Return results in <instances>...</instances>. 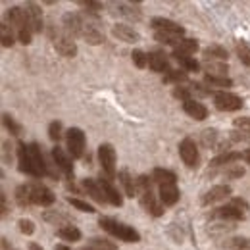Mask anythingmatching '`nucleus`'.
<instances>
[{
	"instance_id": "2eb2a0df",
	"label": "nucleus",
	"mask_w": 250,
	"mask_h": 250,
	"mask_svg": "<svg viewBox=\"0 0 250 250\" xmlns=\"http://www.w3.org/2000/svg\"><path fill=\"white\" fill-rule=\"evenodd\" d=\"M100 187L104 190V196H106V200L112 204V206H122L124 204V198H122V194H120V190L112 185V179H108L106 175L102 177L100 175Z\"/></svg>"
},
{
	"instance_id": "ea45409f",
	"label": "nucleus",
	"mask_w": 250,
	"mask_h": 250,
	"mask_svg": "<svg viewBox=\"0 0 250 250\" xmlns=\"http://www.w3.org/2000/svg\"><path fill=\"white\" fill-rule=\"evenodd\" d=\"M173 96L175 98H179V100H183V102H188V100H192V96H194V91H192V87L190 85H177V87H173Z\"/></svg>"
},
{
	"instance_id": "8fccbe9b",
	"label": "nucleus",
	"mask_w": 250,
	"mask_h": 250,
	"mask_svg": "<svg viewBox=\"0 0 250 250\" xmlns=\"http://www.w3.org/2000/svg\"><path fill=\"white\" fill-rule=\"evenodd\" d=\"M91 247L93 249H100V250H116V245L114 243H108L106 239H91Z\"/></svg>"
},
{
	"instance_id": "9d476101",
	"label": "nucleus",
	"mask_w": 250,
	"mask_h": 250,
	"mask_svg": "<svg viewBox=\"0 0 250 250\" xmlns=\"http://www.w3.org/2000/svg\"><path fill=\"white\" fill-rule=\"evenodd\" d=\"M31 187V200L33 204H39V206H50L54 204V194L52 190L41 183H29Z\"/></svg>"
},
{
	"instance_id": "f3484780",
	"label": "nucleus",
	"mask_w": 250,
	"mask_h": 250,
	"mask_svg": "<svg viewBox=\"0 0 250 250\" xmlns=\"http://www.w3.org/2000/svg\"><path fill=\"white\" fill-rule=\"evenodd\" d=\"M150 25H152L154 31L175 33V35H181V37L185 35V29H183L179 23H175L173 20H167V18H152Z\"/></svg>"
},
{
	"instance_id": "a211bd4d",
	"label": "nucleus",
	"mask_w": 250,
	"mask_h": 250,
	"mask_svg": "<svg viewBox=\"0 0 250 250\" xmlns=\"http://www.w3.org/2000/svg\"><path fill=\"white\" fill-rule=\"evenodd\" d=\"M25 14H27V21H29L31 31L33 33L42 31V14H41L39 4H35V2H27V4H25Z\"/></svg>"
},
{
	"instance_id": "a18cd8bd",
	"label": "nucleus",
	"mask_w": 250,
	"mask_h": 250,
	"mask_svg": "<svg viewBox=\"0 0 250 250\" xmlns=\"http://www.w3.org/2000/svg\"><path fill=\"white\" fill-rule=\"evenodd\" d=\"M131 60L139 69H145L148 65V54H145L143 50H133L131 52Z\"/></svg>"
},
{
	"instance_id": "5fc2aeb1",
	"label": "nucleus",
	"mask_w": 250,
	"mask_h": 250,
	"mask_svg": "<svg viewBox=\"0 0 250 250\" xmlns=\"http://www.w3.org/2000/svg\"><path fill=\"white\" fill-rule=\"evenodd\" d=\"M0 208H2V218H6L8 206H6V194H4V192H0Z\"/></svg>"
},
{
	"instance_id": "cd10ccee",
	"label": "nucleus",
	"mask_w": 250,
	"mask_h": 250,
	"mask_svg": "<svg viewBox=\"0 0 250 250\" xmlns=\"http://www.w3.org/2000/svg\"><path fill=\"white\" fill-rule=\"evenodd\" d=\"M206 75H212V77H227V62H204L202 63Z\"/></svg>"
},
{
	"instance_id": "bf43d9fd",
	"label": "nucleus",
	"mask_w": 250,
	"mask_h": 250,
	"mask_svg": "<svg viewBox=\"0 0 250 250\" xmlns=\"http://www.w3.org/2000/svg\"><path fill=\"white\" fill-rule=\"evenodd\" d=\"M54 250H69V249H67L65 245H58V247H56V249H54Z\"/></svg>"
},
{
	"instance_id": "603ef678",
	"label": "nucleus",
	"mask_w": 250,
	"mask_h": 250,
	"mask_svg": "<svg viewBox=\"0 0 250 250\" xmlns=\"http://www.w3.org/2000/svg\"><path fill=\"white\" fill-rule=\"evenodd\" d=\"M233 125H235L237 129H241L243 133L250 135V116H245V118H235Z\"/></svg>"
},
{
	"instance_id": "20e7f679",
	"label": "nucleus",
	"mask_w": 250,
	"mask_h": 250,
	"mask_svg": "<svg viewBox=\"0 0 250 250\" xmlns=\"http://www.w3.org/2000/svg\"><path fill=\"white\" fill-rule=\"evenodd\" d=\"M249 210V202L245 198H231L229 204L216 208L210 218L214 219H229V221H241L245 218V212Z\"/></svg>"
},
{
	"instance_id": "f257e3e1",
	"label": "nucleus",
	"mask_w": 250,
	"mask_h": 250,
	"mask_svg": "<svg viewBox=\"0 0 250 250\" xmlns=\"http://www.w3.org/2000/svg\"><path fill=\"white\" fill-rule=\"evenodd\" d=\"M152 177H146V175H139L137 177V196L141 200V204L145 206V210L154 216V218H160L164 214V204L160 202L152 190Z\"/></svg>"
},
{
	"instance_id": "3c124183",
	"label": "nucleus",
	"mask_w": 250,
	"mask_h": 250,
	"mask_svg": "<svg viewBox=\"0 0 250 250\" xmlns=\"http://www.w3.org/2000/svg\"><path fill=\"white\" fill-rule=\"evenodd\" d=\"M18 225H20V231H21L23 235H33V233H35V223H33L31 219L21 218L18 221Z\"/></svg>"
},
{
	"instance_id": "aec40b11",
	"label": "nucleus",
	"mask_w": 250,
	"mask_h": 250,
	"mask_svg": "<svg viewBox=\"0 0 250 250\" xmlns=\"http://www.w3.org/2000/svg\"><path fill=\"white\" fill-rule=\"evenodd\" d=\"M54 48L63 58H73L77 56V44L69 37H56L54 39Z\"/></svg>"
},
{
	"instance_id": "473e14b6",
	"label": "nucleus",
	"mask_w": 250,
	"mask_h": 250,
	"mask_svg": "<svg viewBox=\"0 0 250 250\" xmlns=\"http://www.w3.org/2000/svg\"><path fill=\"white\" fill-rule=\"evenodd\" d=\"M16 202H18L21 208L31 206L33 200H31V187H29V185H20V187L16 188Z\"/></svg>"
},
{
	"instance_id": "e433bc0d",
	"label": "nucleus",
	"mask_w": 250,
	"mask_h": 250,
	"mask_svg": "<svg viewBox=\"0 0 250 250\" xmlns=\"http://www.w3.org/2000/svg\"><path fill=\"white\" fill-rule=\"evenodd\" d=\"M83 39H85L89 44H100V42H104V37H102V33L98 31L94 25H91V23H87V25H85Z\"/></svg>"
},
{
	"instance_id": "ddd939ff",
	"label": "nucleus",
	"mask_w": 250,
	"mask_h": 250,
	"mask_svg": "<svg viewBox=\"0 0 250 250\" xmlns=\"http://www.w3.org/2000/svg\"><path fill=\"white\" fill-rule=\"evenodd\" d=\"M148 67L156 73H169L171 67H169V58L167 54H164L162 50H154V52H148Z\"/></svg>"
},
{
	"instance_id": "393cba45",
	"label": "nucleus",
	"mask_w": 250,
	"mask_h": 250,
	"mask_svg": "<svg viewBox=\"0 0 250 250\" xmlns=\"http://www.w3.org/2000/svg\"><path fill=\"white\" fill-rule=\"evenodd\" d=\"M29 148H31V156H33V162H35V167L39 169L41 177H44V175H52V171L48 169V164L44 162V156H42L41 146H39L37 143H31Z\"/></svg>"
},
{
	"instance_id": "5701e85b",
	"label": "nucleus",
	"mask_w": 250,
	"mask_h": 250,
	"mask_svg": "<svg viewBox=\"0 0 250 250\" xmlns=\"http://www.w3.org/2000/svg\"><path fill=\"white\" fill-rule=\"evenodd\" d=\"M198 50V41L194 39H183L171 52L173 58H185V56H192Z\"/></svg>"
},
{
	"instance_id": "79ce46f5",
	"label": "nucleus",
	"mask_w": 250,
	"mask_h": 250,
	"mask_svg": "<svg viewBox=\"0 0 250 250\" xmlns=\"http://www.w3.org/2000/svg\"><path fill=\"white\" fill-rule=\"evenodd\" d=\"M216 141H218V131L216 129H206L202 131V145L208 148H216Z\"/></svg>"
},
{
	"instance_id": "4468645a",
	"label": "nucleus",
	"mask_w": 250,
	"mask_h": 250,
	"mask_svg": "<svg viewBox=\"0 0 250 250\" xmlns=\"http://www.w3.org/2000/svg\"><path fill=\"white\" fill-rule=\"evenodd\" d=\"M112 35H114L118 41H124V42H129V44L141 42V35L135 31L133 27L124 25V23H116V25L112 27Z\"/></svg>"
},
{
	"instance_id": "423d86ee",
	"label": "nucleus",
	"mask_w": 250,
	"mask_h": 250,
	"mask_svg": "<svg viewBox=\"0 0 250 250\" xmlns=\"http://www.w3.org/2000/svg\"><path fill=\"white\" fill-rule=\"evenodd\" d=\"M116 150L112 145L108 143H102L98 146V162H100V167L104 171V175L108 179H114L116 177Z\"/></svg>"
},
{
	"instance_id": "6e6552de",
	"label": "nucleus",
	"mask_w": 250,
	"mask_h": 250,
	"mask_svg": "<svg viewBox=\"0 0 250 250\" xmlns=\"http://www.w3.org/2000/svg\"><path fill=\"white\" fill-rule=\"evenodd\" d=\"M214 104L221 112H237V110L243 108V98L237 96L235 93L221 91V93L214 94Z\"/></svg>"
},
{
	"instance_id": "a19ab883",
	"label": "nucleus",
	"mask_w": 250,
	"mask_h": 250,
	"mask_svg": "<svg viewBox=\"0 0 250 250\" xmlns=\"http://www.w3.org/2000/svg\"><path fill=\"white\" fill-rule=\"evenodd\" d=\"M2 124L10 131V135H14V137H18V135L21 133V125L18 124L10 114H4V116H2Z\"/></svg>"
},
{
	"instance_id": "0eeeda50",
	"label": "nucleus",
	"mask_w": 250,
	"mask_h": 250,
	"mask_svg": "<svg viewBox=\"0 0 250 250\" xmlns=\"http://www.w3.org/2000/svg\"><path fill=\"white\" fill-rule=\"evenodd\" d=\"M18 164H20L18 167H20L21 173H27L31 177H41V173H39V169L35 167V162H33L31 148L23 141L18 143Z\"/></svg>"
},
{
	"instance_id": "1a4fd4ad",
	"label": "nucleus",
	"mask_w": 250,
	"mask_h": 250,
	"mask_svg": "<svg viewBox=\"0 0 250 250\" xmlns=\"http://www.w3.org/2000/svg\"><path fill=\"white\" fill-rule=\"evenodd\" d=\"M179 156L183 160V164L187 167H196L198 162H200V156H198V146L192 139H183L179 143Z\"/></svg>"
},
{
	"instance_id": "37998d69",
	"label": "nucleus",
	"mask_w": 250,
	"mask_h": 250,
	"mask_svg": "<svg viewBox=\"0 0 250 250\" xmlns=\"http://www.w3.org/2000/svg\"><path fill=\"white\" fill-rule=\"evenodd\" d=\"M65 200H67V204H71L73 208H77V210H81V212H87V214H94V212H96L93 206H91V204H87L85 200H79V198H71V196H67Z\"/></svg>"
},
{
	"instance_id": "c85d7f7f",
	"label": "nucleus",
	"mask_w": 250,
	"mask_h": 250,
	"mask_svg": "<svg viewBox=\"0 0 250 250\" xmlns=\"http://www.w3.org/2000/svg\"><path fill=\"white\" fill-rule=\"evenodd\" d=\"M56 235L62 239V241H67V243H77L81 241V231L75 227V225H63L56 231Z\"/></svg>"
},
{
	"instance_id": "7ed1b4c3",
	"label": "nucleus",
	"mask_w": 250,
	"mask_h": 250,
	"mask_svg": "<svg viewBox=\"0 0 250 250\" xmlns=\"http://www.w3.org/2000/svg\"><path fill=\"white\" fill-rule=\"evenodd\" d=\"M6 20L10 23V27H14L18 33V41L21 44H31V27H29V21H27V14L25 10L18 8V6H12L8 12H6Z\"/></svg>"
},
{
	"instance_id": "6ab92c4d",
	"label": "nucleus",
	"mask_w": 250,
	"mask_h": 250,
	"mask_svg": "<svg viewBox=\"0 0 250 250\" xmlns=\"http://www.w3.org/2000/svg\"><path fill=\"white\" fill-rule=\"evenodd\" d=\"M160 187V202L164 206H175L179 200V188L177 183H166V185H158Z\"/></svg>"
},
{
	"instance_id": "864d4df0",
	"label": "nucleus",
	"mask_w": 250,
	"mask_h": 250,
	"mask_svg": "<svg viewBox=\"0 0 250 250\" xmlns=\"http://www.w3.org/2000/svg\"><path fill=\"white\" fill-rule=\"evenodd\" d=\"M44 219L50 221V223H56V225H58V221H67V218L62 216V214H50V212L44 214Z\"/></svg>"
},
{
	"instance_id": "4c0bfd02",
	"label": "nucleus",
	"mask_w": 250,
	"mask_h": 250,
	"mask_svg": "<svg viewBox=\"0 0 250 250\" xmlns=\"http://www.w3.org/2000/svg\"><path fill=\"white\" fill-rule=\"evenodd\" d=\"M187 79H188V73L185 69H171L169 73L164 75V83H175V87L181 85V83H185Z\"/></svg>"
},
{
	"instance_id": "dca6fc26",
	"label": "nucleus",
	"mask_w": 250,
	"mask_h": 250,
	"mask_svg": "<svg viewBox=\"0 0 250 250\" xmlns=\"http://www.w3.org/2000/svg\"><path fill=\"white\" fill-rule=\"evenodd\" d=\"M62 21L67 33H71V35H75V37H83V31H85V25H87V23L83 21V18H81L79 14H65Z\"/></svg>"
},
{
	"instance_id": "39448f33",
	"label": "nucleus",
	"mask_w": 250,
	"mask_h": 250,
	"mask_svg": "<svg viewBox=\"0 0 250 250\" xmlns=\"http://www.w3.org/2000/svg\"><path fill=\"white\" fill-rule=\"evenodd\" d=\"M65 143H67V152L73 158H83L87 137L79 127H69L65 131Z\"/></svg>"
},
{
	"instance_id": "4be33fe9",
	"label": "nucleus",
	"mask_w": 250,
	"mask_h": 250,
	"mask_svg": "<svg viewBox=\"0 0 250 250\" xmlns=\"http://www.w3.org/2000/svg\"><path fill=\"white\" fill-rule=\"evenodd\" d=\"M83 188L87 190V194L93 198L94 202H98V204H106V202H108L106 196H104V190L100 187V183H96L91 177H85V179H83Z\"/></svg>"
},
{
	"instance_id": "412c9836",
	"label": "nucleus",
	"mask_w": 250,
	"mask_h": 250,
	"mask_svg": "<svg viewBox=\"0 0 250 250\" xmlns=\"http://www.w3.org/2000/svg\"><path fill=\"white\" fill-rule=\"evenodd\" d=\"M183 110H185L187 116H190V118L196 120V122H204V120L208 118V108H206L202 102H196V100L183 102Z\"/></svg>"
},
{
	"instance_id": "c9c22d12",
	"label": "nucleus",
	"mask_w": 250,
	"mask_h": 250,
	"mask_svg": "<svg viewBox=\"0 0 250 250\" xmlns=\"http://www.w3.org/2000/svg\"><path fill=\"white\" fill-rule=\"evenodd\" d=\"M223 247L227 250H250V239L249 237H233V239H227Z\"/></svg>"
},
{
	"instance_id": "052dcab7",
	"label": "nucleus",
	"mask_w": 250,
	"mask_h": 250,
	"mask_svg": "<svg viewBox=\"0 0 250 250\" xmlns=\"http://www.w3.org/2000/svg\"><path fill=\"white\" fill-rule=\"evenodd\" d=\"M81 250H100V249H93V247H89V249H81Z\"/></svg>"
},
{
	"instance_id": "de8ad7c7",
	"label": "nucleus",
	"mask_w": 250,
	"mask_h": 250,
	"mask_svg": "<svg viewBox=\"0 0 250 250\" xmlns=\"http://www.w3.org/2000/svg\"><path fill=\"white\" fill-rule=\"evenodd\" d=\"M48 137H50V141H54L58 145V141L62 139V122H52L48 125Z\"/></svg>"
},
{
	"instance_id": "bb28decb",
	"label": "nucleus",
	"mask_w": 250,
	"mask_h": 250,
	"mask_svg": "<svg viewBox=\"0 0 250 250\" xmlns=\"http://www.w3.org/2000/svg\"><path fill=\"white\" fill-rule=\"evenodd\" d=\"M118 179H120V183L124 185L125 194H127L129 198L137 196V179H133V177L129 175V171H127V169H122V171L118 173Z\"/></svg>"
},
{
	"instance_id": "b1692460",
	"label": "nucleus",
	"mask_w": 250,
	"mask_h": 250,
	"mask_svg": "<svg viewBox=\"0 0 250 250\" xmlns=\"http://www.w3.org/2000/svg\"><path fill=\"white\" fill-rule=\"evenodd\" d=\"M202 54H204V62H227V58H229L227 50L223 46H219V44L206 46L202 50Z\"/></svg>"
},
{
	"instance_id": "7c9ffc66",
	"label": "nucleus",
	"mask_w": 250,
	"mask_h": 250,
	"mask_svg": "<svg viewBox=\"0 0 250 250\" xmlns=\"http://www.w3.org/2000/svg\"><path fill=\"white\" fill-rule=\"evenodd\" d=\"M114 6L118 8V14H120V16H125V18L135 20V21L141 20V10H139L137 6L127 4V2H118V4H114Z\"/></svg>"
},
{
	"instance_id": "c03bdc74",
	"label": "nucleus",
	"mask_w": 250,
	"mask_h": 250,
	"mask_svg": "<svg viewBox=\"0 0 250 250\" xmlns=\"http://www.w3.org/2000/svg\"><path fill=\"white\" fill-rule=\"evenodd\" d=\"M223 175H225L227 179H241V177L245 175V167H241V166H237V164H231V166L225 167Z\"/></svg>"
},
{
	"instance_id": "f704fd0d",
	"label": "nucleus",
	"mask_w": 250,
	"mask_h": 250,
	"mask_svg": "<svg viewBox=\"0 0 250 250\" xmlns=\"http://www.w3.org/2000/svg\"><path fill=\"white\" fill-rule=\"evenodd\" d=\"M154 41L162 42V44H173V48H175L183 39H181V35H175V33L154 31Z\"/></svg>"
},
{
	"instance_id": "2f4dec72",
	"label": "nucleus",
	"mask_w": 250,
	"mask_h": 250,
	"mask_svg": "<svg viewBox=\"0 0 250 250\" xmlns=\"http://www.w3.org/2000/svg\"><path fill=\"white\" fill-rule=\"evenodd\" d=\"M243 158V152H223V154H219L216 156L212 162H210V166L212 167H221V166H231L233 162H237V160H241Z\"/></svg>"
},
{
	"instance_id": "f03ea898",
	"label": "nucleus",
	"mask_w": 250,
	"mask_h": 250,
	"mask_svg": "<svg viewBox=\"0 0 250 250\" xmlns=\"http://www.w3.org/2000/svg\"><path fill=\"white\" fill-rule=\"evenodd\" d=\"M98 225L106 233H110L112 237H116V239H120L124 243H141V233L135 227L125 225L122 221H116V219L112 218H100L98 219Z\"/></svg>"
},
{
	"instance_id": "72a5a7b5",
	"label": "nucleus",
	"mask_w": 250,
	"mask_h": 250,
	"mask_svg": "<svg viewBox=\"0 0 250 250\" xmlns=\"http://www.w3.org/2000/svg\"><path fill=\"white\" fill-rule=\"evenodd\" d=\"M235 52H237V56H239V60L241 63H245L247 67H250V46L247 41H237L235 42Z\"/></svg>"
},
{
	"instance_id": "4d7b16f0",
	"label": "nucleus",
	"mask_w": 250,
	"mask_h": 250,
	"mask_svg": "<svg viewBox=\"0 0 250 250\" xmlns=\"http://www.w3.org/2000/svg\"><path fill=\"white\" fill-rule=\"evenodd\" d=\"M2 250H14L10 245H8V241H6V239H2Z\"/></svg>"
},
{
	"instance_id": "a878e982",
	"label": "nucleus",
	"mask_w": 250,
	"mask_h": 250,
	"mask_svg": "<svg viewBox=\"0 0 250 250\" xmlns=\"http://www.w3.org/2000/svg\"><path fill=\"white\" fill-rule=\"evenodd\" d=\"M204 85H206L210 91L218 89V93H221V91H227L229 87H233V81H231L229 77H212V75H204Z\"/></svg>"
},
{
	"instance_id": "9b49d317",
	"label": "nucleus",
	"mask_w": 250,
	"mask_h": 250,
	"mask_svg": "<svg viewBox=\"0 0 250 250\" xmlns=\"http://www.w3.org/2000/svg\"><path fill=\"white\" fill-rule=\"evenodd\" d=\"M225 198H231V187L229 185H216L212 187L200 200L202 206H210V204H216V202H221Z\"/></svg>"
},
{
	"instance_id": "09e8293b",
	"label": "nucleus",
	"mask_w": 250,
	"mask_h": 250,
	"mask_svg": "<svg viewBox=\"0 0 250 250\" xmlns=\"http://www.w3.org/2000/svg\"><path fill=\"white\" fill-rule=\"evenodd\" d=\"M79 6H83L85 12H89L91 16H98V12L102 10V4L94 0H79Z\"/></svg>"
},
{
	"instance_id": "49530a36",
	"label": "nucleus",
	"mask_w": 250,
	"mask_h": 250,
	"mask_svg": "<svg viewBox=\"0 0 250 250\" xmlns=\"http://www.w3.org/2000/svg\"><path fill=\"white\" fill-rule=\"evenodd\" d=\"M177 62H179V65L185 69V71H198L202 65L196 62L192 56H185V58H175Z\"/></svg>"
},
{
	"instance_id": "6e6d98bb",
	"label": "nucleus",
	"mask_w": 250,
	"mask_h": 250,
	"mask_svg": "<svg viewBox=\"0 0 250 250\" xmlns=\"http://www.w3.org/2000/svg\"><path fill=\"white\" fill-rule=\"evenodd\" d=\"M243 160H245L247 164H250V148H249V150H245V152H243Z\"/></svg>"
},
{
	"instance_id": "f8f14e48",
	"label": "nucleus",
	"mask_w": 250,
	"mask_h": 250,
	"mask_svg": "<svg viewBox=\"0 0 250 250\" xmlns=\"http://www.w3.org/2000/svg\"><path fill=\"white\" fill-rule=\"evenodd\" d=\"M52 158H54V164L60 167L65 175V179L73 181V164H71V158L63 152V148H60L58 145L52 148Z\"/></svg>"
},
{
	"instance_id": "c756f323",
	"label": "nucleus",
	"mask_w": 250,
	"mask_h": 250,
	"mask_svg": "<svg viewBox=\"0 0 250 250\" xmlns=\"http://www.w3.org/2000/svg\"><path fill=\"white\" fill-rule=\"evenodd\" d=\"M152 179L158 185H166V183H177V175L169 169H164V167H156L152 171Z\"/></svg>"
},
{
	"instance_id": "13d9d810",
	"label": "nucleus",
	"mask_w": 250,
	"mask_h": 250,
	"mask_svg": "<svg viewBox=\"0 0 250 250\" xmlns=\"http://www.w3.org/2000/svg\"><path fill=\"white\" fill-rule=\"evenodd\" d=\"M29 250H42V247L37 245V243H29Z\"/></svg>"
},
{
	"instance_id": "58836bf2",
	"label": "nucleus",
	"mask_w": 250,
	"mask_h": 250,
	"mask_svg": "<svg viewBox=\"0 0 250 250\" xmlns=\"http://www.w3.org/2000/svg\"><path fill=\"white\" fill-rule=\"evenodd\" d=\"M0 39H2V46L4 48H10L14 46V33H12V27L8 23H0Z\"/></svg>"
}]
</instances>
